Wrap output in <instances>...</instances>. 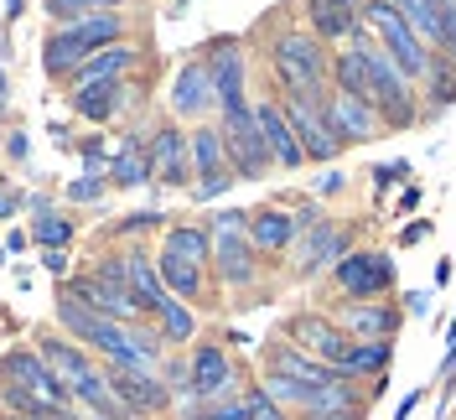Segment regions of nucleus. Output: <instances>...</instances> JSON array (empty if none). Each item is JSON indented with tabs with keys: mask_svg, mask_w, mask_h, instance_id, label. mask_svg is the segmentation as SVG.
<instances>
[{
	"mask_svg": "<svg viewBox=\"0 0 456 420\" xmlns=\"http://www.w3.org/2000/svg\"><path fill=\"white\" fill-rule=\"evenodd\" d=\"M270 68H275V84L281 94H296V99H327L332 94V57L322 47L316 31H281L270 42Z\"/></svg>",
	"mask_w": 456,
	"mask_h": 420,
	"instance_id": "obj_1",
	"label": "nucleus"
},
{
	"mask_svg": "<svg viewBox=\"0 0 456 420\" xmlns=\"http://www.w3.org/2000/svg\"><path fill=\"white\" fill-rule=\"evenodd\" d=\"M119 31H125L119 11H88V16H78V21L57 27L53 37L42 42V68H47V78L68 84V78L78 73V62H84V57H94L99 47L119 42Z\"/></svg>",
	"mask_w": 456,
	"mask_h": 420,
	"instance_id": "obj_2",
	"label": "nucleus"
},
{
	"mask_svg": "<svg viewBox=\"0 0 456 420\" xmlns=\"http://www.w3.org/2000/svg\"><path fill=\"white\" fill-rule=\"evenodd\" d=\"M353 42L369 57V99H373V110H379V119H384V130H410V125L420 119V114H415V84L395 68V57L373 42L369 27L358 31Z\"/></svg>",
	"mask_w": 456,
	"mask_h": 420,
	"instance_id": "obj_3",
	"label": "nucleus"
},
{
	"mask_svg": "<svg viewBox=\"0 0 456 420\" xmlns=\"http://www.w3.org/2000/svg\"><path fill=\"white\" fill-rule=\"evenodd\" d=\"M363 27L373 31V42H379L384 53L395 57V68L410 78V84H426L430 57H436V53L420 42V31L399 16L395 0H363Z\"/></svg>",
	"mask_w": 456,
	"mask_h": 420,
	"instance_id": "obj_4",
	"label": "nucleus"
},
{
	"mask_svg": "<svg viewBox=\"0 0 456 420\" xmlns=\"http://www.w3.org/2000/svg\"><path fill=\"white\" fill-rule=\"evenodd\" d=\"M218 136H224L228 171H233L239 182H259L265 171L275 167V156H270V145H265V130H259V114L249 110V104L218 114Z\"/></svg>",
	"mask_w": 456,
	"mask_h": 420,
	"instance_id": "obj_5",
	"label": "nucleus"
},
{
	"mask_svg": "<svg viewBox=\"0 0 456 420\" xmlns=\"http://www.w3.org/2000/svg\"><path fill=\"white\" fill-rule=\"evenodd\" d=\"M332 285L342 291V301H379L395 291V254L384 250H347L332 265Z\"/></svg>",
	"mask_w": 456,
	"mask_h": 420,
	"instance_id": "obj_6",
	"label": "nucleus"
},
{
	"mask_svg": "<svg viewBox=\"0 0 456 420\" xmlns=\"http://www.w3.org/2000/svg\"><path fill=\"white\" fill-rule=\"evenodd\" d=\"M353 250V224H332V218H322V224L301 228L296 234V244H290V265H296V276L312 280L322 270H332L342 254Z\"/></svg>",
	"mask_w": 456,
	"mask_h": 420,
	"instance_id": "obj_7",
	"label": "nucleus"
},
{
	"mask_svg": "<svg viewBox=\"0 0 456 420\" xmlns=\"http://www.w3.org/2000/svg\"><path fill=\"white\" fill-rule=\"evenodd\" d=\"M281 110H285V119H290L296 140H301L306 161H332V156H342L338 136H332V125H327V99H296V94H281Z\"/></svg>",
	"mask_w": 456,
	"mask_h": 420,
	"instance_id": "obj_8",
	"label": "nucleus"
},
{
	"mask_svg": "<svg viewBox=\"0 0 456 420\" xmlns=\"http://www.w3.org/2000/svg\"><path fill=\"white\" fill-rule=\"evenodd\" d=\"M285 342H296L301 353H312L322 364L338 368L347 358V348H353V337L342 333L338 317H322V311H301V317H290L285 322Z\"/></svg>",
	"mask_w": 456,
	"mask_h": 420,
	"instance_id": "obj_9",
	"label": "nucleus"
},
{
	"mask_svg": "<svg viewBox=\"0 0 456 420\" xmlns=\"http://www.w3.org/2000/svg\"><path fill=\"white\" fill-rule=\"evenodd\" d=\"M0 384H21V390L42 394V399H53V405H68L73 394L68 384L53 374V364L37 353V348H11L5 358H0Z\"/></svg>",
	"mask_w": 456,
	"mask_h": 420,
	"instance_id": "obj_10",
	"label": "nucleus"
},
{
	"mask_svg": "<svg viewBox=\"0 0 456 420\" xmlns=\"http://www.w3.org/2000/svg\"><path fill=\"white\" fill-rule=\"evenodd\" d=\"M327 125H332V136H338L342 151L384 136V119H379V110H373L369 99H358V94H338V88L327 94Z\"/></svg>",
	"mask_w": 456,
	"mask_h": 420,
	"instance_id": "obj_11",
	"label": "nucleus"
},
{
	"mask_svg": "<svg viewBox=\"0 0 456 420\" xmlns=\"http://www.w3.org/2000/svg\"><path fill=\"white\" fill-rule=\"evenodd\" d=\"M104 379H110L114 399L125 405V416H161V410L171 405V390L156 379V374H145V368L110 364V368H104Z\"/></svg>",
	"mask_w": 456,
	"mask_h": 420,
	"instance_id": "obj_12",
	"label": "nucleus"
},
{
	"mask_svg": "<svg viewBox=\"0 0 456 420\" xmlns=\"http://www.w3.org/2000/svg\"><path fill=\"white\" fill-rule=\"evenodd\" d=\"M233 394V364L218 342H202L192 348V364H187V405L192 399H228Z\"/></svg>",
	"mask_w": 456,
	"mask_h": 420,
	"instance_id": "obj_13",
	"label": "nucleus"
},
{
	"mask_svg": "<svg viewBox=\"0 0 456 420\" xmlns=\"http://www.w3.org/2000/svg\"><path fill=\"white\" fill-rule=\"evenodd\" d=\"M338 322L353 342H395L404 317H399V307H389V301L379 296V301H342Z\"/></svg>",
	"mask_w": 456,
	"mask_h": 420,
	"instance_id": "obj_14",
	"label": "nucleus"
},
{
	"mask_svg": "<svg viewBox=\"0 0 456 420\" xmlns=\"http://www.w3.org/2000/svg\"><path fill=\"white\" fill-rule=\"evenodd\" d=\"M208 73H213V88H218V114L249 104V94H244L249 62L239 53V42H213V47H208Z\"/></svg>",
	"mask_w": 456,
	"mask_h": 420,
	"instance_id": "obj_15",
	"label": "nucleus"
},
{
	"mask_svg": "<svg viewBox=\"0 0 456 420\" xmlns=\"http://www.w3.org/2000/svg\"><path fill=\"white\" fill-rule=\"evenodd\" d=\"M145 151H151V177L161 187H187L192 182V145H187V136L176 125H161L145 140Z\"/></svg>",
	"mask_w": 456,
	"mask_h": 420,
	"instance_id": "obj_16",
	"label": "nucleus"
},
{
	"mask_svg": "<svg viewBox=\"0 0 456 420\" xmlns=\"http://www.w3.org/2000/svg\"><path fill=\"white\" fill-rule=\"evenodd\" d=\"M171 110L182 114V119H208V114L218 110V88H213L208 62H187V68L176 73V84H171Z\"/></svg>",
	"mask_w": 456,
	"mask_h": 420,
	"instance_id": "obj_17",
	"label": "nucleus"
},
{
	"mask_svg": "<svg viewBox=\"0 0 456 420\" xmlns=\"http://www.w3.org/2000/svg\"><path fill=\"white\" fill-rule=\"evenodd\" d=\"M306 16L322 42H353L363 31V0H306Z\"/></svg>",
	"mask_w": 456,
	"mask_h": 420,
	"instance_id": "obj_18",
	"label": "nucleus"
},
{
	"mask_svg": "<svg viewBox=\"0 0 456 420\" xmlns=\"http://www.w3.org/2000/svg\"><path fill=\"white\" fill-rule=\"evenodd\" d=\"M255 114H259V130H265V145H270L275 167H285V171L306 167V151H301V140H296V130H290L281 99H265V104H255Z\"/></svg>",
	"mask_w": 456,
	"mask_h": 420,
	"instance_id": "obj_19",
	"label": "nucleus"
},
{
	"mask_svg": "<svg viewBox=\"0 0 456 420\" xmlns=\"http://www.w3.org/2000/svg\"><path fill=\"white\" fill-rule=\"evenodd\" d=\"M265 368L270 374H285V379H301V384H316V390H327V384H338L342 374L332 364H322L312 353H301L296 342H275L270 353H265Z\"/></svg>",
	"mask_w": 456,
	"mask_h": 420,
	"instance_id": "obj_20",
	"label": "nucleus"
},
{
	"mask_svg": "<svg viewBox=\"0 0 456 420\" xmlns=\"http://www.w3.org/2000/svg\"><path fill=\"white\" fill-rule=\"evenodd\" d=\"M255 239L249 234H213V265H218V280L224 285H249L255 280Z\"/></svg>",
	"mask_w": 456,
	"mask_h": 420,
	"instance_id": "obj_21",
	"label": "nucleus"
},
{
	"mask_svg": "<svg viewBox=\"0 0 456 420\" xmlns=\"http://www.w3.org/2000/svg\"><path fill=\"white\" fill-rule=\"evenodd\" d=\"M296 234H301V224H296L290 208H259V213H249V239H255L259 254H285L296 244Z\"/></svg>",
	"mask_w": 456,
	"mask_h": 420,
	"instance_id": "obj_22",
	"label": "nucleus"
},
{
	"mask_svg": "<svg viewBox=\"0 0 456 420\" xmlns=\"http://www.w3.org/2000/svg\"><path fill=\"white\" fill-rule=\"evenodd\" d=\"M141 62V53L130 47V42H110V47H99L94 57H84L78 62V73L68 78L73 88H88V84H110V78H119V73H130Z\"/></svg>",
	"mask_w": 456,
	"mask_h": 420,
	"instance_id": "obj_23",
	"label": "nucleus"
},
{
	"mask_svg": "<svg viewBox=\"0 0 456 420\" xmlns=\"http://www.w3.org/2000/svg\"><path fill=\"white\" fill-rule=\"evenodd\" d=\"M125 270H130V291H135V301H141L145 317H156V311L171 301L167 280H161V270H156V259H145V254H125Z\"/></svg>",
	"mask_w": 456,
	"mask_h": 420,
	"instance_id": "obj_24",
	"label": "nucleus"
},
{
	"mask_svg": "<svg viewBox=\"0 0 456 420\" xmlns=\"http://www.w3.org/2000/svg\"><path fill=\"white\" fill-rule=\"evenodd\" d=\"M119 104H125V78L73 88V110L84 114L88 125H104V119H114V114H119Z\"/></svg>",
	"mask_w": 456,
	"mask_h": 420,
	"instance_id": "obj_25",
	"label": "nucleus"
},
{
	"mask_svg": "<svg viewBox=\"0 0 456 420\" xmlns=\"http://www.w3.org/2000/svg\"><path fill=\"white\" fill-rule=\"evenodd\" d=\"M389 358H395V342H353L347 348V358L338 364L342 379H384V368H389Z\"/></svg>",
	"mask_w": 456,
	"mask_h": 420,
	"instance_id": "obj_26",
	"label": "nucleus"
},
{
	"mask_svg": "<svg viewBox=\"0 0 456 420\" xmlns=\"http://www.w3.org/2000/svg\"><path fill=\"white\" fill-rule=\"evenodd\" d=\"M156 270H161V280H167V291L176 296V301H198V296H202V265H192V259H182V254L161 250V254H156Z\"/></svg>",
	"mask_w": 456,
	"mask_h": 420,
	"instance_id": "obj_27",
	"label": "nucleus"
},
{
	"mask_svg": "<svg viewBox=\"0 0 456 420\" xmlns=\"http://www.w3.org/2000/svg\"><path fill=\"white\" fill-rule=\"evenodd\" d=\"M332 88H338V94H358V99H369V57H363L358 42L342 47V53L332 57Z\"/></svg>",
	"mask_w": 456,
	"mask_h": 420,
	"instance_id": "obj_28",
	"label": "nucleus"
},
{
	"mask_svg": "<svg viewBox=\"0 0 456 420\" xmlns=\"http://www.w3.org/2000/svg\"><path fill=\"white\" fill-rule=\"evenodd\" d=\"M187 145H192V177H218V171H228V156H224V136H218V125H198L192 136H187Z\"/></svg>",
	"mask_w": 456,
	"mask_h": 420,
	"instance_id": "obj_29",
	"label": "nucleus"
},
{
	"mask_svg": "<svg viewBox=\"0 0 456 420\" xmlns=\"http://www.w3.org/2000/svg\"><path fill=\"white\" fill-rule=\"evenodd\" d=\"M161 250L182 254V259H192V265H208V259H213V234L198 228V224H176V228H167Z\"/></svg>",
	"mask_w": 456,
	"mask_h": 420,
	"instance_id": "obj_30",
	"label": "nucleus"
},
{
	"mask_svg": "<svg viewBox=\"0 0 456 420\" xmlns=\"http://www.w3.org/2000/svg\"><path fill=\"white\" fill-rule=\"evenodd\" d=\"M110 182L114 187H141V182H151V151H145L141 140H130L110 161Z\"/></svg>",
	"mask_w": 456,
	"mask_h": 420,
	"instance_id": "obj_31",
	"label": "nucleus"
},
{
	"mask_svg": "<svg viewBox=\"0 0 456 420\" xmlns=\"http://www.w3.org/2000/svg\"><path fill=\"white\" fill-rule=\"evenodd\" d=\"M426 99L436 104V110H446V104H456V62L452 57H430V73H426Z\"/></svg>",
	"mask_w": 456,
	"mask_h": 420,
	"instance_id": "obj_32",
	"label": "nucleus"
},
{
	"mask_svg": "<svg viewBox=\"0 0 456 420\" xmlns=\"http://www.w3.org/2000/svg\"><path fill=\"white\" fill-rule=\"evenodd\" d=\"M156 322H161V342H187V337L198 333V317L187 311V301H176V296L156 311Z\"/></svg>",
	"mask_w": 456,
	"mask_h": 420,
	"instance_id": "obj_33",
	"label": "nucleus"
},
{
	"mask_svg": "<svg viewBox=\"0 0 456 420\" xmlns=\"http://www.w3.org/2000/svg\"><path fill=\"white\" fill-rule=\"evenodd\" d=\"M182 420H249V410H244V394H228V399H202V405L192 399Z\"/></svg>",
	"mask_w": 456,
	"mask_h": 420,
	"instance_id": "obj_34",
	"label": "nucleus"
},
{
	"mask_svg": "<svg viewBox=\"0 0 456 420\" xmlns=\"http://www.w3.org/2000/svg\"><path fill=\"white\" fill-rule=\"evenodd\" d=\"M31 239H37L42 250H62V244L73 239V224H68V218H57V213H47V208L37 202V228H31Z\"/></svg>",
	"mask_w": 456,
	"mask_h": 420,
	"instance_id": "obj_35",
	"label": "nucleus"
},
{
	"mask_svg": "<svg viewBox=\"0 0 456 420\" xmlns=\"http://www.w3.org/2000/svg\"><path fill=\"white\" fill-rule=\"evenodd\" d=\"M42 5H47L53 21L68 27V21H78V16H88V11H119L125 0H42Z\"/></svg>",
	"mask_w": 456,
	"mask_h": 420,
	"instance_id": "obj_36",
	"label": "nucleus"
},
{
	"mask_svg": "<svg viewBox=\"0 0 456 420\" xmlns=\"http://www.w3.org/2000/svg\"><path fill=\"white\" fill-rule=\"evenodd\" d=\"M244 410H249V420H296L285 405H275L265 390H249V394H244Z\"/></svg>",
	"mask_w": 456,
	"mask_h": 420,
	"instance_id": "obj_37",
	"label": "nucleus"
},
{
	"mask_svg": "<svg viewBox=\"0 0 456 420\" xmlns=\"http://www.w3.org/2000/svg\"><path fill=\"white\" fill-rule=\"evenodd\" d=\"M233 182H239L233 171H218V177H202V182H198V202H213V197H224L228 187H233Z\"/></svg>",
	"mask_w": 456,
	"mask_h": 420,
	"instance_id": "obj_38",
	"label": "nucleus"
},
{
	"mask_svg": "<svg viewBox=\"0 0 456 420\" xmlns=\"http://www.w3.org/2000/svg\"><path fill=\"white\" fill-rule=\"evenodd\" d=\"M213 234H249V213H239V208H224V213L213 218Z\"/></svg>",
	"mask_w": 456,
	"mask_h": 420,
	"instance_id": "obj_39",
	"label": "nucleus"
},
{
	"mask_svg": "<svg viewBox=\"0 0 456 420\" xmlns=\"http://www.w3.org/2000/svg\"><path fill=\"white\" fill-rule=\"evenodd\" d=\"M99 193H104V177H78V182L68 187L73 202H99Z\"/></svg>",
	"mask_w": 456,
	"mask_h": 420,
	"instance_id": "obj_40",
	"label": "nucleus"
},
{
	"mask_svg": "<svg viewBox=\"0 0 456 420\" xmlns=\"http://www.w3.org/2000/svg\"><path fill=\"white\" fill-rule=\"evenodd\" d=\"M161 224V213H130V218H119L114 224V234H145V228Z\"/></svg>",
	"mask_w": 456,
	"mask_h": 420,
	"instance_id": "obj_41",
	"label": "nucleus"
},
{
	"mask_svg": "<svg viewBox=\"0 0 456 420\" xmlns=\"http://www.w3.org/2000/svg\"><path fill=\"white\" fill-rule=\"evenodd\" d=\"M399 177H404V161H389V167H379V171H373V187L384 193V187H395Z\"/></svg>",
	"mask_w": 456,
	"mask_h": 420,
	"instance_id": "obj_42",
	"label": "nucleus"
},
{
	"mask_svg": "<svg viewBox=\"0 0 456 420\" xmlns=\"http://www.w3.org/2000/svg\"><path fill=\"white\" fill-rule=\"evenodd\" d=\"M426 234H430V224H426V218H415V224L404 228V234H399V244H420Z\"/></svg>",
	"mask_w": 456,
	"mask_h": 420,
	"instance_id": "obj_43",
	"label": "nucleus"
},
{
	"mask_svg": "<svg viewBox=\"0 0 456 420\" xmlns=\"http://www.w3.org/2000/svg\"><path fill=\"white\" fill-rule=\"evenodd\" d=\"M306 420H363V410H312Z\"/></svg>",
	"mask_w": 456,
	"mask_h": 420,
	"instance_id": "obj_44",
	"label": "nucleus"
},
{
	"mask_svg": "<svg viewBox=\"0 0 456 420\" xmlns=\"http://www.w3.org/2000/svg\"><path fill=\"white\" fill-rule=\"evenodd\" d=\"M420 399H426L420 390H415V394H404V399H399V410H395V420H410V416H415V405H420Z\"/></svg>",
	"mask_w": 456,
	"mask_h": 420,
	"instance_id": "obj_45",
	"label": "nucleus"
},
{
	"mask_svg": "<svg viewBox=\"0 0 456 420\" xmlns=\"http://www.w3.org/2000/svg\"><path fill=\"white\" fill-rule=\"evenodd\" d=\"M316 193H322V197L342 193V171H327V177H322V187H316Z\"/></svg>",
	"mask_w": 456,
	"mask_h": 420,
	"instance_id": "obj_46",
	"label": "nucleus"
},
{
	"mask_svg": "<svg viewBox=\"0 0 456 420\" xmlns=\"http://www.w3.org/2000/svg\"><path fill=\"white\" fill-rule=\"evenodd\" d=\"M404 307L415 311V317H426V311H430V296H426V291H415V296H404Z\"/></svg>",
	"mask_w": 456,
	"mask_h": 420,
	"instance_id": "obj_47",
	"label": "nucleus"
},
{
	"mask_svg": "<svg viewBox=\"0 0 456 420\" xmlns=\"http://www.w3.org/2000/svg\"><path fill=\"white\" fill-rule=\"evenodd\" d=\"M42 265H47L53 276H62V270H68V259H62V250H47V254H42Z\"/></svg>",
	"mask_w": 456,
	"mask_h": 420,
	"instance_id": "obj_48",
	"label": "nucleus"
},
{
	"mask_svg": "<svg viewBox=\"0 0 456 420\" xmlns=\"http://www.w3.org/2000/svg\"><path fill=\"white\" fill-rule=\"evenodd\" d=\"M399 208H404V213H410V208H420V182H415V187H404V193H399Z\"/></svg>",
	"mask_w": 456,
	"mask_h": 420,
	"instance_id": "obj_49",
	"label": "nucleus"
},
{
	"mask_svg": "<svg viewBox=\"0 0 456 420\" xmlns=\"http://www.w3.org/2000/svg\"><path fill=\"white\" fill-rule=\"evenodd\" d=\"M16 213V193H0V218H11Z\"/></svg>",
	"mask_w": 456,
	"mask_h": 420,
	"instance_id": "obj_50",
	"label": "nucleus"
},
{
	"mask_svg": "<svg viewBox=\"0 0 456 420\" xmlns=\"http://www.w3.org/2000/svg\"><path fill=\"white\" fill-rule=\"evenodd\" d=\"M0 104H5V73H0Z\"/></svg>",
	"mask_w": 456,
	"mask_h": 420,
	"instance_id": "obj_51",
	"label": "nucleus"
},
{
	"mask_svg": "<svg viewBox=\"0 0 456 420\" xmlns=\"http://www.w3.org/2000/svg\"><path fill=\"white\" fill-rule=\"evenodd\" d=\"M11 11H21V0H11Z\"/></svg>",
	"mask_w": 456,
	"mask_h": 420,
	"instance_id": "obj_52",
	"label": "nucleus"
},
{
	"mask_svg": "<svg viewBox=\"0 0 456 420\" xmlns=\"http://www.w3.org/2000/svg\"><path fill=\"white\" fill-rule=\"evenodd\" d=\"M99 420H110V416H99Z\"/></svg>",
	"mask_w": 456,
	"mask_h": 420,
	"instance_id": "obj_53",
	"label": "nucleus"
}]
</instances>
